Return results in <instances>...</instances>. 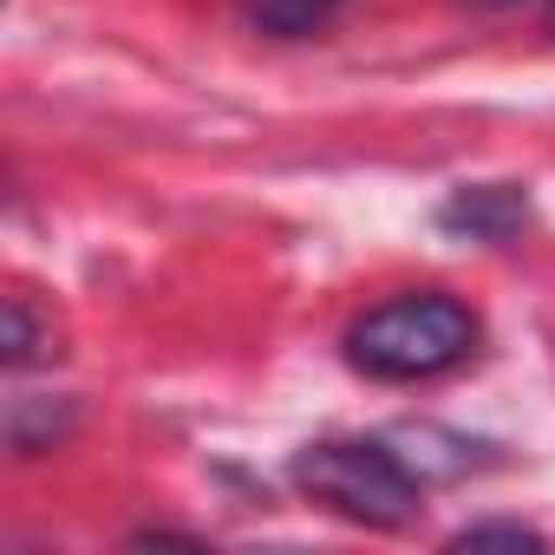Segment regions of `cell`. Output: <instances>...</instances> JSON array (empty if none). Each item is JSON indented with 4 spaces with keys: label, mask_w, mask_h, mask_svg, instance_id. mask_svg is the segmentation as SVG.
<instances>
[{
    "label": "cell",
    "mask_w": 555,
    "mask_h": 555,
    "mask_svg": "<svg viewBox=\"0 0 555 555\" xmlns=\"http://www.w3.org/2000/svg\"><path fill=\"white\" fill-rule=\"evenodd\" d=\"M477 353V314L451 295H399L347 327V360L366 379L418 386Z\"/></svg>",
    "instance_id": "6da1fadb"
},
{
    "label": "cell",
    "mask_w": 555,
    "mask_h": 555,
    "mask_svg": "<svg viewBox=\"0 0 555 555\" xmlns=\"http://www.w3.org/2000/svg\"><path fill=\"white\" fill-rule=\"evenodd\" d=\"M295 483L347 516V522H366V529H412L418 509H425V477L405 451H392L386 438H327V444H308L295 457Z\"/></svg>",
    "instance_id": "7a4b0ae2"
},
{
    "label": "cell",
    "mask_w": 555,
    "mask_h": 555,
    "mask_svg": "<svg viewBox=\"0 0 555 555\" xmlns=\"http://www.w3.org/2000/svg\"><path fill=\"white\" fill-rule=\"evenodd\" d=\"M438 222L451 235H464V242H509L529 222V196L509 190V183H477V190H457L438 209Z\"/></svg>",
    "instance_id": "3957f363"
},
{
    "label": "cell",
    "mask_w": 555,
    "mask_h": 555,
    "mask_svg": "<svg viewBox=\"0 0 555 555\" xmlns=\"http://www.w3.org/2000/svg\"><path fill=\"white\" fill-rule=\"evenodd\" d=\"M340 8H347V0H242L248 27L268 34V40H308V34H321Z\"/></svg>",
    "instance_id": "277c9868"
},
{
    "label": "cell",
    "mask_w": 555,
    "mask_h": 555,
    "mask_svg": "<svg viewBox=\"0 0 555 555\" xmlns=\"http://www.w3.org/2000/svg\"><path fill=\"white\" fill-rule=\"evenodd\" d=\"M490 542H503V548H542V535L522 529V522H470V529L451 535V548H490Z\"/></svg>",
    "instance_id": "5b68a950"
},
{
    "label": "cell",
    "mask_w": 555,
    "mask_h": 555,
    "mask_svg": "<svg viewBox=\"0 0 555 555\" xmlns=\"http://www.w3.org/2000/svg\"><path fill=\"white\" fill-rule=\"evenodd\" d=\"M40 353H47V347H40V327H34V308H27V301L14 295V301H8V360H14V366H34Z\"/></svg>",
    "instance_id": "8992f818"
},
{
    "label": "cell",
    "mask_w": 555,
    "mask_h": 555,
    "mask_svg": "<svg viewBox=\"0 0 555 555\" xmlns=\"http://www.w3.org/2000/svg\"><path fill=\"white\" fill-rule=\"evenodd\" d=\"M542 14H548V27H555V0H542Z\"/></svg>",
    "instance_id": "52a82bcc"
}]
</instances>
